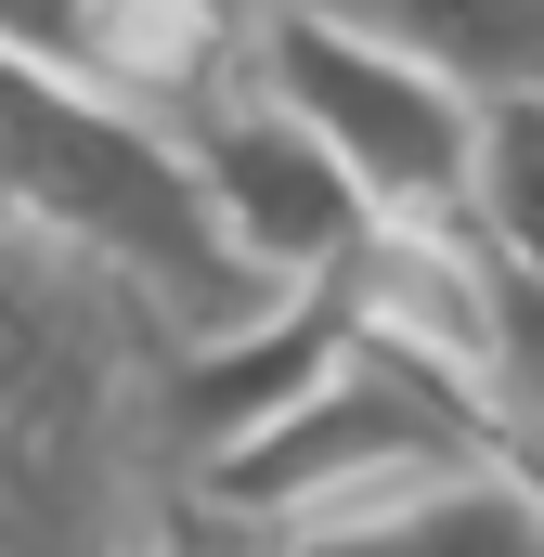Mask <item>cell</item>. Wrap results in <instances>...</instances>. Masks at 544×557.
I'll return each instance as SVG.
<instances>
[{
  "mask_svg": "<svg viewBox=\"0 0 544 557\" xmlns=\"http://www.w3.org/2000/svg\"><path fill=\"white\" fill-rule=\"evenodd\" d=\"M247 52H260V39H247ZM182 156H195V182H208L221 234H234V247H247L272 285H324V273H350V247L376 234V208H363V182L337 169V143L311 131L298 104H272L260 65L182 117Z\"/></svg>",
  "mask_w": 544,
  "mask_h": 557,
  "instance_id": "5",
  "label": "cell"
},
{
  "mask_svg": "<svg viewBox=\"0 0 544 557\" xmlns=\"http://www.w3.org/2000/svg\"><path fill=\"white\" fill-rule=\"evenodd\" d=\"M78 13H91V0H0V39H13V52H39V65H65V78H78Z\"/></svg>",
  "mask_w": 544,
  "mask_h": 557,
  "instance_id": "12",
  "label": "cell"
},
{
  "mask_svg": "<svg viewBox=\"0 0 544 557\" xmlns=\"http://www.w3.org/2000/svg\"><path fill=\"white\" fill-rule=\"evenodd\" d=\"M350 337H363V311H350V285H285L260 324H221V337H182V363H169V416H182V467H208V454H234L247 428H272L285 403H311L337 363H350Z\"/></svg>",
  "mask_w": 544,
  "mask_h": 557,
  "instance_id": "6",
  "label": "cell"
},
{
  "mask_svg": "<svg viewBox=\"0 0 544 557\" xmlns=\"http://www.w3.org/2000/svg\"><path fill=\"white\" fill-rule=\"evenodd\" d=\"M260 91L298 104L311 131L337 143V169L363 182L376 221H415V208H467V156H480V91L428 78L403 52L324 26V13H260Z\"/></svg>",
  "mask_w": 544,
  "mask_h": 557,
  "instance_id": "4",
  "label": "cell"
},
{
  "mask_svg": "<svg viewBox=\"0 0 544 557\" xmlns=\"http://www.w3.org/2000/svg\"><path fill=\"white\" fill-rule=\"evenodd\" d=\"M0 195L26 221H52L65 247H91L104 273H131L182 337H221V324H260L285 285L221 234L208 182L169 117H143L118 91L39 65L0 39Z\"/></svg>",
  "mask_w": 544,
  "mask_h": 557,
  "instance_id": "2",
  "label": "cell"
},
{
  "mask_svg": "<svg viewBox=\"0 0 544 557\" xmlns=\"http://www.w3.org/2000/svg\"><path fill=\"white\" fill-rule=\"evenodd\" d=\"M454 454H493L480 403H467L454 376H428L415 350H390V337H350V363H337L311 403H285L272 428H247L234 454H208L195 493H221V506L260 519V532H298V519L376 506L390 480H428V467H454Z\"/></svg>",
  "mask_w": 544,
  "mask_h": 557,
  "instance_id": "3",
  "label": "cell"
},
{
  "mask_svg": "<svg viewBox=\"0 0 544 557\" xmlns=\"http://www.w3.org/2000/svg\"><path fill=\"white\" fill-rule=\"evenodd\" d=\"M480 428L544 493V273L493 247V350H480Z\"/></svg>",
  "mask_w": 544,
  "mask_h": 557,
  "instance_id": "9",
  "label": "cell"
},
{
  "mask_svg": "<svg viewBox=\"0 0 544 557\" xmlns=\"http://www.w3.org/2000/svg\"><path fill=\"white\" fill-rule=\"evenodd\" d=\"M182 324L0 195V557H143L195 493Z\"/></svg>",
  "mask_w": 544,
  "mask_h": 557,
  "instance_id": "1",
  "label": "cell"
},
{
  "mask_svg": "<svg viewBox=\"0 0 544 557\" xmlns=\"http://www.w3.org/2000/svg\"><path fill=\"white\" fill-rule=\"evenodd\" d=\"M272 557H544V493L506 454H454L428 480H390L376 506L272 532Z\"/></svg>",
  "mask_w": 544,
  "mask_h": 557,
  "instance_id": "7",
  "label": "cell"
},
{
  "mask_svg": "<svg viewBox=\"0 0 544 557\" xmlns=\"http://www.w3.org/2000/svg\"><path fill=\"white\" fill-rule=\"evenodd\" d=\"M272 13H324L376 52H403L454 91H544V0H272Z\"/></svg>",
  "mask_w": 544,
  "mask_h": 557,
  "instance_id": "8",
  "label": "cell"
},
{
  "mask_svg": "<svg viewBox=\"0 0 544 557\" xmlns=\"http://www.w3.org/2000/svg\"><path fill=\"white\" fill-rule=\"evenodd\" d=\"M221 13H247V26H260V13H272V0H221Z\"/></svg>",
  "mask_w": 544,
  "mask_h": 557,
  "instance_id": "13",
  "label": "cell"
},
{
  "mask_svg": "<svg viewBox=\"0 0 544 557\" xmlns=\"http://www.w3.org/2000/svg\"><path fill=\"white\" fill-rule=\"evenodd\" d=\"M467 221L544 273V91H493L480 104V156H467Z\"/></svg>",
  "mask_w": 544,
  "mask_h": 557,
  "instance_id": "10",
  "label": "cell"
},
{
  "mask_svg": "<svg viewBox=\"0 0 544 557\" xmlns=\"http://www.w3.org/2000/svg\"><path fill=\"white\" fill-rule=\"evenodd\" d=\"M143 557H272V532H260V519H234L221 493H182V506H169V532H156Z\"/></svg>",
  "mask_w": 544,
  "mask_h": 557,
  "instance_id": "11",
  "label": "cell"
}]
</instances>
